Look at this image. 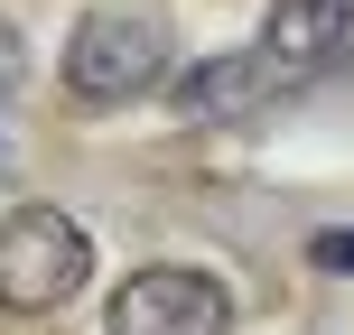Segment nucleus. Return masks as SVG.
<instances>
[{
	"instance_id": "2",
	"label": "nucleus",
	"mask_w": 354,
	"mask_h": 335,
	"mask_svg": "<svg viewBox=\"0 0 354 335\" xmlns=\"http://www.w3.org/2000/svg\"><path fill=\"white\" fill-rule=\"evenodd\" d=\"M93 242L66 205H10L0 214V317H47L84 289Z\"/></svg>"
},
{
	"instance_id": "5",
	"label": "nucleus",
	"mask_w": 354,
	"mask_h": 335,
	"mask_svg": "<svg viewBox=\"0 0 354 335\" xmlns=\"http://www.w3.org/2000/svg\"><path fill=\"white\" fill-rule=\"evenodd\" d=\"M345 37H354V0H270L261 66H270V84H308Z\"/></svg>"
},
{
	"instance_id": "6",
	"label": "nucleus",
	"mask_w": 354,
	"mask_h": 335,
	"mask_svg": "<svg viewBox=\"0 0 354 335\" xmlns=\"http://www.w3.org/2000/svg\"><path fill=\"white\" fill-rule=\"evenodd\" d=\"M308 261H317L326 280H354V233H317V242H308Z\"/></svg>"
},
{
	"instance_id": "4",
	"label": "nucleus",
	"mask_w": 354,
	"mask_h": 335,
	"mask_svg": "<svg viewBox=\"0 0 354 335\" xmlns=\"http://www.w3.org/2000/svg\"><path fill=\"white\" fill-rule=\"evenodd\" d=\"M270 93H280V84H270L261 47H224V56H196V66L168 84V103H177L187 131H233V122H252Z\"/></svg>"
},
{
	"instance_id": "7",
	"label": "nucleus",
	"mask_w": 354,
	"mask_h": 335,
	"mask_svg": "<svg viewBox=\"0 0 354 335\" xmlns=\"http://www.w3.org/2000/svg\"><path fill=\"white\" fill-rule=\"evenodd\" d=\"M19 75H28V47H19V28H10V19H0V93H10Z\"/></svg>"
},
{
	"instance_id": "3",
	"label": "nucleus",
	"mask_w": 354,
	"mask_h": 335,
	"mask_svg": "<svg viewBox=\"0 0 354 335\" xmlns=\"http://www.w3.org/2000/svg\"><path fill=\"white\" fill-rule=\"evenodd\" d=\"M224 326H233V298H224V280L196 270V261L131 270V280L112 289V307H103V335H224Z\"/></svg>"
},
{
	"instance_id": "1",
	"label": "nucleus",
	"mask_w": 354,
	"mask_h": 335,
	"mask_svg": "<svg viewBox=\"0 0 354 335\" xmlns=\"http://www.w3.org/2000/svg\"><path fill=\"white\" fill-rule=\"evenodd\" d=\"M168 56H177V37L149 0H103L66 37V93L75 103H140L168 84Z\"/></svg>"
}]
</instances>
